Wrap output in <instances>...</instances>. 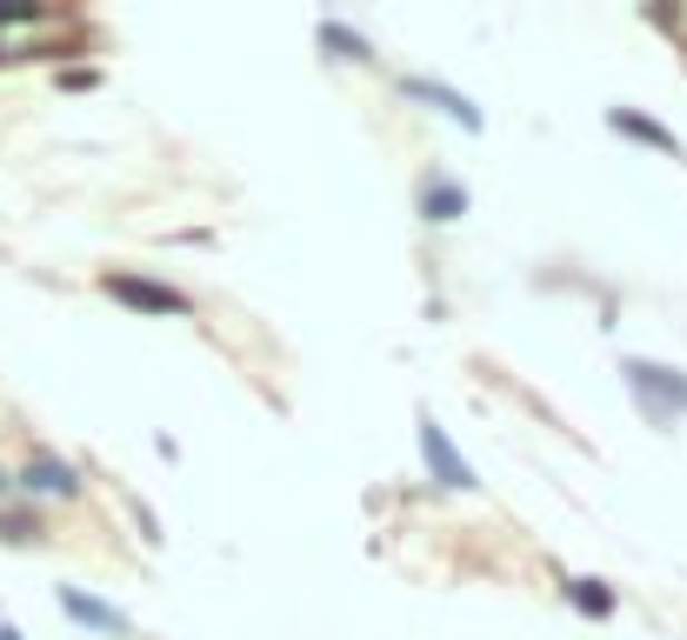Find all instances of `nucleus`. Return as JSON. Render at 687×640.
<instances>
[{"mask_svg": "<svg viewBox=\"0 0 687 640\" xmlns=\"http://www.w3.org/2000/svg\"><path fill=\"white\" fill-rule=\"evenodd\" d=\"M621 374H628V387L655 407V414H687V374H675V367H655V361H621Z\"/></svg>", "mask_w": 687, "mask_h": 640, "instance_id": "obj_1", "label": "nucleus"}, {"mask_svg": "<svg viewBox=\"0 0 687 640\" xmlns=\"http://www.w3.org/2000/svg\"><path fill=\"white\" fill-rule=\"evenodd\" d=\"M107 294L120 307H140V314H187L180 287H160V280H140V274H107Z\"/></svg>", "mask_w": 687, "mask_h": 640, "instance_id": "obj_2", "label": "nucleus"}, {"mask_svg": "<svg viewBox=\"0 0 687 640\" xmlns=\"http://www.w3.org/2000/svg\"><path fill=\"white\" fill-rule=\"evenodd\" d=\"M421 454H428V467H434V481H441V488H474V467L454 454V441H448L434 421H421Z\"/></svg>", "mask_w": 687, "mask_h": 640, "instance_id": "obj_3", "label": "nucleus"}, {"mask_svg": "<svg viewBox=\"0 0 687 640\" xmlns=\"http://www.w3.org/2000/svg\"><path fill=\"white\" fill-rule=\"evenodd\" d=\"M60 608L80 621V628H100V634H127V614L120 608H107V601H94V594H80V588H60Z\"/></svg>", "mask_w": 687, "mask_h": 640, "instance_id": "obj_4", "label": "nucleus"}, {"mask_svg": "<svg viewBox=\"0 0 687 640\" xmlns=\"http://www.w3.org/2000/svg\"><path fill=\"white\" fill-rule=\"evenodd\" d=\"M408 93H414V100H434V107H441V114H454L461 127H481V107H474L468 93L441 87V80H408Z\"/></svg>", "mask_w": 687, "mask_h": 640, "instance_id": "obj_5", "label": "nucleus"}, {"mask_svg": "<svg viewBox=\"0 0 687 640\" xmlns=\"http://www.w3.org/2000/svg\"><path fill=\"white\" fill-rule=\"evenodd\" d=\"M27 488H33V494H60V501H67V494L80 488V474H73L67 461H53V454H33V461H27Z\"/></svg>", "mask_w": 687, "mask_h": 640, "instance_id": "obj_6", "label": "nucleus"}, {"mask_svg": "<svg viewBox=\"0 0 687 640\" xmlns=\"http://www.w3.org/2000/svg\"><path fill=\"white\" fill-rule=\"evenodd\" d=\"M608 127H615V134H635V140H648V147H661V154H675V160H681V140H675L668 127H655V120L628 114V107H615V114H608Z\"/></svg>", "mask_w": 687, "mask_h": 640, "instance_id": "obj_7", "label": "nucleus"}, {"mask_svg": "<svg viewBox=\"0 0 687 640\" xmlns=\"http://www.w3.org/2000/svg\"><path fill=\"white\" fill-rule=\"evenodd\" d=\"M568 601H575L581 614H615V594H608L601 581H568Z\"/></svg>", "mask_w": 687, "mask_h": 640, "instance_id": "obj_8", "label": "nucleus"}, {"mask_svg": "<svg viewBox=\"0 0 687 640\" xmlns=\"http://www.w3.org/2000/svg\"><path fill=\"white\" fill-rule=\"evenodd\" d=\"M454 214H468V194L461 187H428V220H454Z\"/></svg>", "mask_w": 687, "mask_h": 640, "instance_id": "obj_9", "label": "nucleus"}, {"mask_svg": "<svg viewBox=\"0 0 687 640\" xmlns=\"http://www.w3.org/2000/svg\"><path fill=\"white\" fill-rule=\"evenodd\" d=\"M321 40H327L334 53H347V60H367V40H361V33H347L341 20H327V27H321Z\"/></svg>", "mask_w": 687, "mask_h": 640, "instance_id": "obj_10", "label": "nucleus"}, {"mask_svg": "<svg viewBox=\"0 0 687 640\" xmlns=\"http://www.w3.org/2000/svg\"><path fill=\"white\" fill-rule=\"evenodd\" d=\"M0 640H20V634H13V628H0Z\"/></svg>", "mask_w": 687, "mask_h": 640, "instance_id": "obj_11", "label": "nucleus"}]
</instances>
